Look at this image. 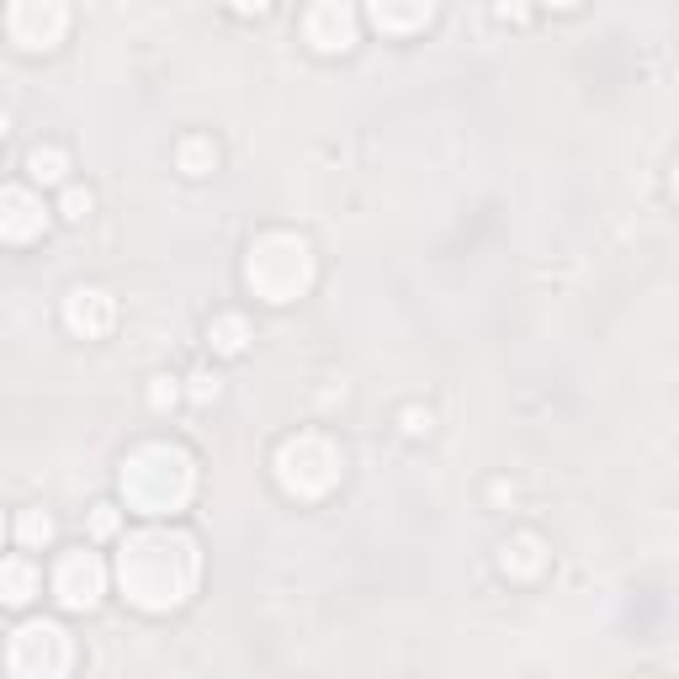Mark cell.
I'll return each instance as SVG.
<instances>
[{"mask_svg":"<svg viewBox=\"0 0 679 679\" xmlns=\"http://www.w3.org/2000/svg\"><path fill=\"white\" fill-rule=\"evenodd\" d=\"M32 595H38V568L22 558L0 563V600H6V606H27Z\"/></svg>","mask_w":679,"mask_h":679,"instance_id":"cell-12","label":"cell"},{"mask_svg":"<svg viewBox=\"0 0 679 679\" xmlns=\"http://www.w3.org/2000/svg\"><path fill=\"white\" fill-rule=\"evenodd\" d=\"M553 6H579V0H553Z\"/></svg>","mask_w":679,"mask_h":679,"instance_id":"cell-25","label":"cell"},{"mask_svg":"<svg viewBox=\"0 0 679 679\" xmlns=\"http://www.w3.org/2000/svg\"><path fill=\"white\" fill-rule=\"evenodd\" d=\"M101 589H107V574H101V563L91 558V553H70V558L53 568V595H59V606L91 610L101 600Z\"/></svg>","mask_w":679,"mask_h":679,"instance_id":"cell-6","label":"cell"},{"mask_svg":"<svg viewBox=\"0 0 679 679\" xmlns=\"http://www.w3.org/2000/svg\"><path fill=\"white\" fill-rule=\"evenodd\" d=\"M0 531H6V526H0Z\"/></svg>","mask_w":679,"mask_h":679,"instance_id":"cell-27","label":"cell"},{"mask_svg":"<svg viewBox=\"0 0 679 679\" xmlns=\"http://www.w3.org/2000/svg\"><path fill=\"white\" fill-rule=\"evenodd\" d=\"M404 430H409V436H419V430H430V414H404Z\"/></svg>","mask_w":679,"mask_h":679,"instance_id":"cell-22","label":"cell"},{"mask_svg":"<svg viewBox=\"0 0 679 679\" xmlns=\"http://www.w3.org/2000/svg\"><path fill=\"white\" fill-rule=\"evenodd\" d=\"M505 574H520V579H531V574H541V541L536 536H515V541H505Z\"/></svg>","mask_w":679,"mask_h":679,"instance_id":"cell-13","label":"cell"},{"mask_svg":"<svg viewBox=\"0 0 679 679\" xmlns=\"http://www.w3.org/2000/svg\"><path fill=\"white\" fill-rule=\"evenodd\" d=\"M234 6H240V11H244V17H250V11H266V6H271V0H234Z\"/></svg>","mask_w":679,"mask_h":679,"instance_id":"cell-24","label":"cell"},{"mask_svg":"<svg viewBox=\"0 0 679 679\" xmlns=\"http://www.w3.org/2000/svg\"><path fill=\"white\" fill-rule=\"evenodd\" d=\"M196 574L192 558V541L186 536H165V531H149L139 536L128 553H122V584H128V600L144 610H170L186 600Z\"/></svg>","mask_w":679,"mask_h":679,"instance_id":"cell-1","label":"cell"},{"mask_svg":"<svg viewBox=\"0 0 679 679\" xmlns=\"http://www.w3.org/2000/svg\"><path fill=\"white\" fill-rule=\"evenodd\" d=\"M43 229V202L22 186L0 192V240H32Z\"/></svg>","mask_w":679,"mask_h":679,"instance_id":"cell-10","label":"cell"},{"mask_svg":"<svg viewBox=\"0 0 679 679\" xmlns=\"http://www.w3.org/2000/svg\"><path fill=\"white\" fill-rule=\"evenodd\" d=\"M186 383H192V398H196V404H207V398H219V377H213V372H192Z\"/></svg>","mask_w":679,"mask_h":679,"instance_id":"cell-19","label":"cell"},{"mask_svg":"<svg viewBox=\"0 0 679 679\" xmlns=\"http://www.w3.org/2000/svg\"><path fill=\"white\" fill-rule=\"evenodd\" d=\"M207 340L219 345L223 356H240V351H244V318H234V314L213 318V330H207Z\"/></svg>","mask_w":679,"mask_h":679,"instance_id":"cell-14","label":"cell"},{"mask_svg":"<svg viewBox=\"0 0 679 679\" xmlns=\"http://www.w3.org/2000/svg\"><path fill=\"white\" fill-rule=\"evenodd\" d=\"M0 133H6V112H0Z\"/></svg>","mask_w":679,"mask_h":679,"instance_id":"cell-26","label":"cell"},{"mask_svg":"<svg viewBox=\"0 0 679 679\" xmlns=\"http://www.w3.org/2000/svg\"><path fill=\"white\" fill-rule=\"evenodd\" d=\"M17 531H22V541H27V547H49V541H53V520H49V515H43V509H27V515H22V526H17Z\"/></svg>","mask_w":679,"mask_h":679,"instance_id":"cell-17","label":"cell"},{"mask_svg":"<svg viewBox=\"0 0 679 679\" xmlns=\"http://www.w3.org/2000/svg\"><path fill=\"white\" fill-rule=\"evenodd\" d=\"M122 494H128V505L144 509V515H170V509L186 505V494H192V462L175 446H144L122 467Z\"/></svg>","mask_w":679,"mask_h":679,"instance_id":"cell-2","label":"cell"},{"mask_svg":"<svg viewBox=\"0 0 679 679\" xmlns=\"http://www.w3.org/2000/svg\"><path fill=\"white\" fill-rule=\"evenodd\" d=\"M11 32L22 38V49H53L64 32V6L59 0H17L11 6Z\"/></svg>","mask_w":679,"mask_h":679,"instance_id":"cell-7","label":"cell"},{"mask_svg":"<svg viewBox=\"0 0 679 679\" xmlns=\"http://www.w3.org/2000/svg\"><path fill=\"white\" fill-rule=\"evenodd\" d=\"M91 531H97V536L118 531V515H112V505H97V515H91Z\"/></svg>","mask_w":679,"mask_h":679,"instance_id":"cell-21","label":"cell"},{"mask_svg":"<svg viewBox=\"0 0 679 679\" xmlns=\"http://www.w3.org/2000/svg\"><path fill=\"white\" fill-rule=\"evenodd\" d=\"M27 170H32V181L53 186V181H64V154H59V149H32V154H27Z\"/></svg>","mask_w":679,"mask_h":679,"instance_id":"cell-16","label":"cell"},{"mask_svg":"<svg viewBox=\"0 0 679 679\" xmlns=\"http://www.w3.org/2000/svg\"><path fill=\"white\" fill-rule=\"evenodd\" d=\"M11 669L17 675H64L70 669V637L64 627H53V621H27L17 631V642H11Z\"/></svg>","mask_w":679,"mask_h":679,"instance_id":"cell-4","label":"cell"},{"mask_svg":"<svg viewBox=\"0 0 679 679\" xmlns=\"http://www.w3.org/2000/svg\"><path fill=\"white\" fill-rule=\"evenodd\" d=\"M59 213H64V219H85V213H91V192H85V186H70L64 202H59Z\"/></svg>","mask_w":679,"mask_h":679,"instance_id":"cell-18","label":"cell"},{"mask_svg":"<svg viewBox=\"0 0 679 679\" xmlns=\"http://www.w3.org/2000/svg\"><path fill=\"white\" fill-rule=\"evenodd\" d=\"M308 38H314V49H324V53H345L356 43V17H351V6H345V0H318L314 11H308Z\"/></svg>","mask_w":679,"mask_h":679,"instance_id":"cell-8","label":"cell"},{"mask_svg":"<svg viewBox=\"0 0 679 679\" xmlns=\"http://www.w3.org/2000/svg\"><path fill=\"white\" fill-rule=\"evenodd\" d=\"M314 261H308V244L292 240V234H271L250 250V287L261 292L266 303H292L297 292L308 287Z\"/></svg>","mask_w":679,"mask_h":679,"instance_id":"cell-3","label":"cell"},{"mask_svg":"<svg viewBox=\"0 0 679 679\" xmlns=\"http://www.w3.org/2000/svg\"><path fill=\"white\" fill-rule=\"evenodd\" d=\"M494 11H499V17H515V22H520V17H526V6H520V0H499V6H494Z\"/></svg>","mask_w":679,"mask_h":679,"instance_id":"cell-23","label":"cell"},{"mask_svg":"<svg viewBox=\"0 0 679 679\" xmlns=\"http://www.w3.org/2000/svg\"><path fill=\"white\" fill-rule=\"evenodd\" d=\"M282 462H303V473H287V478H282L292 494H324V488L335 484V473H340V457L318 436L287 440V446H282Z\"/></svg>","mask_w":679,"mask_h":679,"instance_id":"cell-5","label":"cell"},{"mask_svg":"<svg viewBox=\"0 0 679 679\" xmlns=\"http://www.w3.org/2000/svg\"><path fill=\"white\" fill-rule=\"evenodd\" d=\"M430 11H436V0H372V17L388 32H414L430 22Z\"/></svg>","mask_w":679,"mask_h":679,"instance_id":"cell-11","label":"cell"},{"mask_svg":"<svg viewBox=\"0 0 679 679\" xmlns=\"http://www.w3.org/2000/svg\"><path fill=\"white\" fill-rule=\"evenodd\" d=\"M64 318H70L74 335L97 340V335H107V330H112L118 303H112V292H101V287H74L70 303H64Z\"/></svg>","mask_w":679,"mask_h":679,"instance_id":"cell-9","label":"cell"},{"mask_svg":"<svg viewBox=\"0 0 679 679\" xmlns=\"http://www.w3.org/2000/svg\"><path fill=\"white\" fill-rule=\"evenodd\" d=\"M213 165H219V149L207 144V139H186V144H181V170H186V175H207Z\"/></svg>","mask_w":679,"mask_h":679,"instance_id":"cell-15","label":"cell"},{"mask_svg":"<svg viewBox=\"0 0 679 679\" xmlns=\"http://www.w3.org/2000/svg\"><path fill=\"white\" fill-rule=\"evenodd\" d=\"M175 377H154V388H149V404H154V409H170V404H175Z\"/></svg>","mask_w":679,"mask_h":679,"instance_id":"cell-20","label":"cell"}]
</instances>
